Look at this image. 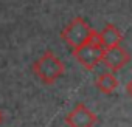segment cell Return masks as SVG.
Instances as JSON below:
<instances>
[{
    "label": "cell",
    "mask_w": 132,
    "mask_h": 127,
    "mask_svg": "<svg viewBox=\"0 0 132 127\" xmlns=\"http://www.w3.org/2000/svg\"><path fill=\"white\" fill-rule=\"evenodd\" d=\"M126 92H127V95L132 98V79H130V81L126 84Z\"/></svg>",
    "instance_id": "ba28073f"
},
{
    "label": "cell",
    "mask_w": 132,
    "mask_h": 127,
    "mask_svg": "<svg viewBox=\"0 0 132 127\" xmlns=\"http://www.w3.org/2000/svg\"><path fill=\"white\" fill-rule=\"evenodd\" d=\"M64 63L54 56L51 51H45L34 63H33V71L34 75L44 82V84H54L62 75H64Z\"/></svg>",
    "instance_id": "7a4b0ae2"
},
{
    "label": "cell",
    "mask_w": 132,
    "mask_h": 127,
    "mask_svg": "<svg viewBox=\"0 0 132 127\" xmlns=\"http://www.w3.org/2000/svg\"><path fill=\"white\" fill-rule=\"evenodd\" d=\"M69 127H93L96 124V115L84 104H76L75 108L65 116Z\"/></svg>",
    "instance_id": "277c9868"
},
{
    "label": "cell",
    "mask_w": 132,
    "mask_h": 127,
    "mask_svg": "<svg viewBox=\"0 0 132 127\" xmlns=\"http://www.w3.org/2000/svg\"><path fill=\"white\" fill-rule=\"evenodd\" d=\"M2 121H3V115H2V112H0V124H2Z\"/></svg>",
    "instance_id": "9c48e42d"
},
{
    "label": "cell",
    "mask_w": 132,
    "mask_h": 127,
    "mask_svg": "<svg viewBox=\"0 0 132 127\" xmlns=\"http://www.w3.org/2000/svg\"><path fill=\"white\" fill-rule=\"evenodd\" d=\"M100 40L103 43V47L107 50V48H112V47H117L123 42V34L121 31L112 25V23H107L101 31H100Z\"/></svg>",
    "instance_id": "8992f818"
},
{
    "label": "cell",
    "mask_w": 132,
    "mask_h": 127,
    "mask_svg": "<svg viewBox=\"0 0 132 127\" xmlns=\"http://www.w3.org/2000/svg\"><path fill=\"white\" fill-rule=\"evenodd\" d=\"M104 51H106V48L103 47V43L100 40V33L93 30L90 39L86 43H82L73 50V56L84 68L93 70L100 62H103Z\"/></svg>",
    "instance_id": "6da1fadb"
},
{
    "label": "cell",
    "mask_w": 132,
    "mask_h": 127,
    "mask_svg": "<svg viewBox=\"0 0 132 127\" xmlns=\"http://www.w3.org/2000/svg\"><path fill=\"white\" fill-rule=\"evenodd\" d=\"M130 60V54L121 47V45H117V47H112V48H107L104 51V56H103V62L104 65L112 70V73L115 71H120L126 63H129Z\"/></svg>",
    "instance_id": "5b68a950"
},
{
    "label": "cell",
    "mask_w": 132,
    "mask_h": 127,
    "mask_svg": "<svg viewBox=\"0 0 132 127\" xmlns=\"http://www.w3.org/2000/svg\"><path fill=\"white\" fill-rule=\"evenodd\" d=\"M92 28L90 25L82 19V17H75L67 26H65L61 33V39L67 43L69 47H72L73 50L78 48L79 45L86 43L90 36H92Z\"/></svg>",
    "instance_id": "3957f363"
},
{
    "label": "cell",
    "mask_w": 132,
    "mask_h": 127,
    "mask_svg": "<svg viewBox=\"0 0 132 127\" xmlns=\"http://www.w3.org/2000/svg\"><path fill=\"white\" fill-rule=\"evenodd\" d=\"M118 85H120L118 78H117L113 73H110V71H106V73L100 75L98 79H96V87H98V90L103 92V93H106V95L115 92Z\"/></svg>",
    "instance_id": "52a82bcc"
}]
</instances>
